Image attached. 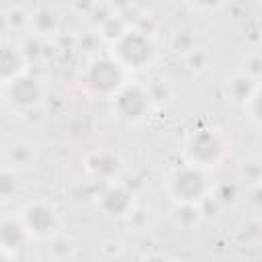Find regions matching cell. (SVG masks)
Masks as SVG:
<instances>
[{
	"instance_id": "obj_1",
	"label": "cell",
	"mask_w": 262,
	"mask_h": 262,
	"mask_svg": "<svg viewBox=\"0 0 262 262\" xmlns=\"http://www.w3.org/2000/svg\"><path fill=\"white\" fill-rule=\"evenodd\" d=\"M229 154V139L223 129L215 125H199L188 131L180 145V158L186 164L207 172L219 168Z\"/></svg>"
},
{
	"instance_id": "obj_2",
	"label": "cell",
	"mask_w": 262,
	"mask_h": 262,
	"mask_svg": "<svg viewBox=\"0 0 262 262\" xmlns=\"http://www.w3.org/2000/svg\"><path fill=\"white\" fill-rule=\"evenodd\" d=\"M129 72L108 53L92 57L80 72V88L90 98L111 100L127 82Z\"/></svg>"
},
{
	"instance_id": "obj_3",
	"label": "cell",
	"mask_w": 262,
	"mask_h": 262,
	"mask_svg": "<svg viewBox=\"0 0 262 262\" xmlns=\"http://www.w3.org/2000/svg\"><path fill=\"white\" fill-rule=\"evenodd\" d=\"M164 190L178 207H196L213 192V184L207 170L182 162L166 174Z\"/></svg>"
},
{
	"instance_id": "obj_4",
	"label": "cell",
	"mask_w": 262,
	"mask_h": 262,
	"mask_svg": "<svg viewBox=\"0 0 262 262\" xmlns=\"http://www.w3.org/2000/svg\"><path fill=\"white\" fill-rule=\"evenodd\" d=\"M111 55L129 72H145L158 57V45L151 35L137 27H129L115 43H111Z\"/></svg>"
},
{
	"instance_id": "obj_5",
	"label": "cell",
	"mask_w": 262,
	"mask_h": 262,
	"mask_svg": "<svg viewBox=\"0 0 262 262\" xmlns=\"http://www.w3.org/2000/svg\"><path fill=\"white\" fill-rule=\"evenodd\" d=\"M111 104H113V115L125 125H139L151 115V111H156L147 86L133 80H129L111 98Z\"/></svg>"
},
{
	"instance_id": "obj_6",
	"label": "cell",
	"mask_w": 262,
	"mask_h": 262,
	"mask_svg": "<svg viewBox=\"0 0 262 262\" xmlns=\"http://www.w3.org/2000/svg\"><path fill=\"white\" fill-rule=\"evenodd\" d=\"M2 90H4V104L18 115L39 108L47 98V88L43 80L29 72L2 84Z\"/></svg>"
},
{
	"instance_id": "obj_7",
	"label": "cell",
	"mask_w": 262,
	"mask_h": 262,
	"mask_svg": "<svg viewBox=\"0 0 262 262\" xmlns=\"http://www.w3.org/2000/svg\"><path fill=\"white\" fill-rule=\"evenodd\" d=\"M18 217L33 242H49L59 233V213L55 205L45 199L25 203L18 211Z\"/></svg>"
},
{
	"instance_id": "obj_8",
	"label": "cell",
	"mask_w": 262,
	"mask_h": 262,
	"mask_svg": "<svg viewBox=\"0 0 262 262\" xmlns=\"http://www.w3.org/2000/svg\"><path fill=\"white\" fill-rule=\"evenodd\" d=\"M31 235L27 233L18 213H6L0 223V248L6 258H16L27 244H31Z\"/></svg>"
},
{
	"instance_id": "obj_9",
	"label": "cell",
	"mask_w": 262,
	"mask_h": 262,
	"mask_svg": "<svg viewBox=\"0 0 262 262\" xmlns=\"http://www.w3.org/2000/svg\"><path fill=\"white\" fill-rule=\"evenodd\" d=\"M133 192L119 182H108L98 196V209L106 217H127L133 211Z\"/></svg>"
},
{
	"instance_id": "obj_10",
	"label": "cell",
	"mask_w": 262,
	"mask_h": 262,
	"mask_svg": "<svg viewBox=\"0 0 262 262\" xmlns=\"http://www.w3.org/2000/svg\"><path fill=\"white\" fill-rule=\"evenodd\" d=\"M37 162V145L27 139H10L2 151V164L10 170H27Z\"/></svg>"
},
{
	"instance_id": "obj_11",
	"label": "cell",
	"mask_w": 262,
	"mask_h": 262,
	"mask_svg": "<svg viewBox=\"0 0 262 262\" xmlns=\"http://www.w3.org/2000/svg\"><path fill=\"white\" fill-rule=\"evenodd\" d=\"M84 166H86V170H88L94 178L104 180V182H113V180L121 174V170H123L121 160H119L115 154L102 151V149L88 154L86 160H84Z\"/></svg>"
},
{
	"instance_id": "obj_12",
	"label": "cell",
	"mask_w": 262,
	"mask_h": 262,
	"mask_svg": "<svg viewBox=\"0 0 262 262\" xmlns=\"http://www.w3.org/2000/svg\"><path fill=\"white\" fill-rule=\"evenodd\" d=\"M27 72V57L23 53V49L4 39L2 41V51H0V78H2V84L10 82L12 78L20 76Z\"/></svg>"
},
{
	"instance_id": "obj_13",
	"label": "cell",
	"mask_w": 262,
	"mask_h": 262,
	"mask_svg": "<svg viewBox=\"0 0 262 262\" xmlns=\"http://www.w3.org/2000/svg\"><path fill=\"white\" fill-rule=\"evenodd\" d=\"M256 82L258 80L254 76H250L248 72H237V74L229 76L225 80V84H223V90H225L227 100H231L233 104H239L242 106L248 100V96L252 94Z\"/></svg>"
},
{
	"instance_id": "obj_14",
	"label": "cell",
	"mask_w": 262,
	"mask_h": 262,
	"mask_svg": "<svg viewBox=\"0 0 262 262\" xmlns=\"http://www.w3.org/2000/svg\"><path fill=\"white\" fill-rule=\"evenodd\" d=\"M29 27L37 37H49L59 31L61 18L53 8H37L31 12Z\"/></svg>"
},
{
	"instance_id": "obj_15",
	"label": "cell",
	"mask_w": 262,
	"mask_h": 262,
	"mask_svg": "<svg viewBox=\"0 0 262 262\" xmlns=\"http://www.w3.org/2000/svg\"><path fill=\"white\" fill-rule=\"evenodd\" d=\"M147 86V92L151 96V102L156 108H162V106H168L174 98V86L170 84L168 78L164 76H154L149 78V82H145Z\"/></svg>"
},
{
	"instance_id": "obj_16",
	"label": "cell",
	"mask_w": 262,
	"mask_h": 262,
	"mask_svg": "<svg viewBox=\"0 0 262 262\" xmlns=\"http://www.w3.org/2000/svg\"><path fill=\"white\" fill-rule=\"evenodd\" d=\"M199 47V37L190 27H180L170 37V49L178 55H186Z\"/></svg>"
},
{
	"instance_id": "obj_17",
	"label": "cell",
	"mask_w": 262,
	"mask_h": 262,
	"mask_svg": "<svg viewBox=\"0 0 262 262\" xmlns=\"http://www.w3.org/2000/svg\"><path fill=\"white\" fill-rule=\"evenodd\" d=\"M242 108H244L248 121H250L256 129L262 131V82H256L252 94H250L248 100L242 104Z\"/></svg>"
},
{
	"instance_id": "obj_18",
	"label": "cell",
	"mask_w": 262,
	"mask_h": 262,
	"mask_svg": "<svg viewBox=\"0 0 262 262\" xmlns=\"http://www.w3.org/2000/svg\"><path fill=\"white\" fill-rule=\"evenodd\" d=\"M127 29H129V25H127L123 18L111 14V16H106V18L100 23V37L111 45V43H115Z\"/></svg>"
},
{
	"instance_id": "obj_19",
	"label": "cell",
	"mask_w": 262,
	"mask_h": 262,
	"mask_svg": "<svg viewBox=\"0 0 262 262\" xmlns=\"http://www.w3.org/2000/svg\"><path fill=\"white\" fill-rule=\"evenodd\" d=\"M184 4L194 12H213L219 10L225 4V0H184Z\"/></svg>"
},
{
	"instance_id": "obj_20",
	"label": "cell",
	"mask_w": 262,
	"mask_h": 262,
	"mask_svg": "<svg viewBox=\"0 0 262 262\" xmlns=\"http://www.w3.org/2000/svg\"><path fill=\"white\" fill-rule=\"evenodd\" d=\"M239 174H242L244 180H250V182H254V184H260V182H262V164H258V162H248V164H246V162H244Z\"/></svg>"
},
{
	"instance_id": "obj_21",
	"label": "cell",
	"mask_w": 262,
	"mask_h": 262,
	"mask_svg": "<svg viewBox=\"0 0 262 262\" xmlns=\"http://www.w3.org/2000/svg\"><path fill=\"white\" fill-rule=\"evenodd\" d=\"M258 2H260V4H262V0H258Z\"/></svg>"
}]
</instances>
